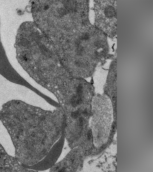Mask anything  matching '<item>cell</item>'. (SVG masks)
I'll return each mask as SVG.
<instances>
[{
    "label": "cell",
    "mask_w": 153,
    "mask_h": 172,
    "mask_svg": "<svg viewBox=\"0 0 153 172\" xmlns=\"http://www.w3.org/2000/svg\"><path fill=\"white\" fill-rule=\"evenodd\" d=\"M65 138L64 130L60 138L53 145L47 155L37 163L27 166L26 168L37 171L45 170L51 167L55 164L61 153Z\"/></svg>",
    "instance_id": "7a4b0ae2"
},
{
    "label": "cell",
    "mask_w": 153,
    "mask_h": 172,
    "mask_svg": "<svg viewBox=\"0 0 153 172\" xmlns=\"http://www.w3.org/2000/svg\"><path fill=\"white\" fill-rule=\"evenodd\" d=\"M23 167L15 157L7 154L0 143V172H32Z\"/></svg>",
    "instance_id": "3957f363"
},
{
    "label": "cell",
    "mask_w": 153,
    "mask_h": 172,
    "mask_svg": "<svg viewBox=\"0 0 153 172\" xmlns=\"http://www.w3.org/2000/svg\"><path fill=\"white\" fill-rule=\"evenodd\" d=\"M108 76L105 91L115 102H116L117 98V72L115 63L112 65Z\"/></svg>",
    "instance_id": "277c9868"
},
{
    "label": "cell",
    "mask_w": 153,
    "mask_h": 172,
    "mask_svg": "<svg viewBox=\"0 0 153 172\" xmlns=\"http://www.w3.org/2000/svg\"><path fill=\"white\" fill-rule=\"evenodd\" d=\"M17 13L19 15H21L23 14V12L20 9L18 10H17Z\"/></svg>",
    "instance_id": "5b68a950"
},
{
    "label": "cell",
    "mask_w": 153,
    "mask_h": 172,
    "mask_svg": "<svg viewBox=\"0 0 153 172\" xmlns=\"http://www.w3.org/2000/svg\"><path fill=\"white\" fill-rule=\"evenodd\" d=\"M49 8V6L47 5H45L44 7V9L45 10H48V8Z\"/></svg>",
    "instance_id": "8992f818"
},
{
    "label": "cell",
    "mask_w": 153,
    "mask_h": 172,
    "mask_svg": "<svg viewBox=\"0 0 153 172\" xmlns=\"http://www.w3.org/2000/svg\"><path fill=\"white\" fill-rule=\"evenodd\" d=\"M0 120L15 149V157L26 168L42 159L60 138L65 117L61 107L45 110L21 100L4 104Z\"/></svg>",
    "instance_id": "6da1fadb"
}]
</instances>
